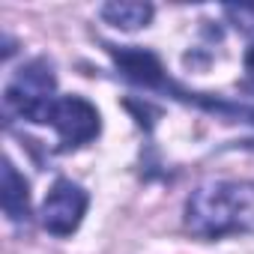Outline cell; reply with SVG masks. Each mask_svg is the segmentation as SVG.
Masks as SVG:
<instances>
[{"mask_svg":"<svg viewBox=\"0 0 254 254\" xmlns=\"http://www.w3.org/2000/svg\"><path fill=\"white\" fill-rule=\"evenodd\" d=\"M245 69H248V75L254 78V48H251V51L245 54Z\"/></svg>","mask_w":254,"mask_h":254,"instance_id":"ba28073f","label":"cell"},{"mask_svg":"<svg viewBox=\"0 0 254 254\" xmlns=\"http://www.w3.org/2000/svg\"><path fill=\"white\" fill-rule=\"evenodd\" d=\"M90 194L72 183V180H57L39 209V221L51 236H72L87 212Z\"/></svg>","mask_w":254,"mask_h":254,"instance_id":"3957f363","label":"cell"},{"mask_svg":"<svg viewBox=\"0 0 254 254\" xmlns=\"http://www.w3.org/2000/svg\"><path fill=\"white\" fill-rule=\"evenodd\" d=\"M102 18L120 30H138L147 27L153 18V6L150 3H135V0H114V3L102 6Z\"/></svg>","mask_w":254,"mask_h":254,"instance_id":"52a82bcc","label":"cell"},{"mask_svg":"<svg viewBox=\"0 0 254 254\" xmlns=\"http://www.w3.org/2000/svg\"><path fill=\"white\" fill-rule=\"evenodd\" d=\"M0 203H3V212L9 221L21 224L30 215V186L27 180L15 171V165L6 159L3 162V186H0Z\"/></svg>","mask_w":254,"mask_h":254,"instance_id":"8992f818","label":"cell"},{"mask_svg":"<svg viewBox=\"0 0 254 254\" xmlns=\"http://www.w3.org/2000/svg\"><path fill=\"white\" fill-rule=\"evenodd\" d=\"M48 126L57 129L63 147H84V144H90L99 135L102 120H99V111L87 99H81V96H60L51 105Z\"/></svg>","mask_w":254,"mask_h":254,"instance_id":"277c9868","label":"cell"},{"mask_svg":"<svg viewBox=\"0 0 254 254\" xmlns=\"http://www.w3.org/2000/svg\"><path fill=\"white\" fill-rule=\"evenodd\" d=\"M186 227L206 239L254 233V186L224 180L197 186L186 200Z\"/></svg>","mask_w":254,"mask_h":254,"instance_id":"6da1fadb","label":"cell"},{"mask_svg":"<svg viewBox=\"0 0 254 254\" xmlns=\"http://www.w3.org/2000/svg\"><path fill=\"white\" fill-rule=\"evenodd\" d=\"M54 93V72L45 60H30L18 69L15 81L6 87V108L30 123H48Z\"/></svg>","mask_w":254,"mask_h":254,"instance_id":"7a4b0ae2","label":"cell"},{"mask_svg":"<svg viewBox=\"0 0 254 254\" xmlns=\"http://www.w3.org/2000/svg\"><path fill=\"white\" fill-rule=\"evenodd\" d=\"M111 57L120 66V72L135 84H144V87L165 84V69H162L159 57L144 48H111Z\"/></svg>","mask_w":254,"mask_h":254,"instance_id":"5b68a950","label":"cell"}]
</instances>
